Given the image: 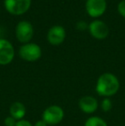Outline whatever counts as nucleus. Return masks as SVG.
I'll return each instance as SVG.
<instances>
[{"label": "nucleus", "instance_id": "5", "mask_svg": "<svg viewBox=\"0 0 125 126\" xmlns=\"http://www.w3.org/2000/svg\"><path fill=\"white\" fill-rule=\"evenodd\" d=\"M15 35L17 40L23 44L29 43L33 36V28L30 22L22 21L16 25Z\"/></svg>", "mask_w": 125, "mask_h": 126}, {"label": "nucleus", "instance_id": "17", "mask_svg": "<svg viewBox=\"0 0 125 126\" xmlns=\"http://www.w3.org/2000/svg\"><path fill=\"white\" fill-rule=\"evenodd\" d=\"M15 126H33L28 120H26V119H22L20 121H17L16 125Z\"/></svg>", "mask_w": 125, "mask_h": 126}, {"label": "nucleus", "instance_id": "13", "mask_svg": "<svg viewBox=\"0 0 125 126\" xmlns=\"http://www.w3.org/2000/svg\"><path fill=\"white\" fill-rule=\"evenodd\" d=\"M99 106L101 107L102 111H104L105 112H108L112 108V101L110 98H104L101 100Z\"/></svg>", "mask_w": 125, "mask_h": 126}, {"label": "nucleus", "instance_id": "3", "mask_svg": "<svg viewBox=\"0 0 125 126\" xmlns=\"http://www.w3.org/2000/svg\"><path fill=\"white\" fill-rule=\"evenodd\" d=\"M42 55L41 48L35 43L23 44L19 49V56L27 62H35L40 58Z\"/></svg>", "mask_w": 125, "mask_h": 126}, {"label": "nucleus", "instance_id": "10", "mask_svg": "<svg viewBox=\"0 0 125 126\" xmlns=\"http://www.w3.org/2000/svg\"><path fill=\"white\" fill-rule=\"evenodd\" d=\"M66 37V32L62 26L56 25L49 29L47 33V40L52 46H58L62 44Z\"/></svg>", "mask_w": 125, "mask_h": 126}, {"label": "nucleus", "instance_id": "2", "mask_svg": "<svg viewBox=\"0 0 125 126\" xmlns=\"http://www.w3.org/2000/svg\"><path fill=\"white\" fill-rule=\"evenodd\" d=\"M64 118V111L60 106L52 105L44 110L42 113V119L49 126L60 124Z\"/></svg>", "mask_w": 125, "mask_h": 126}, {"label": "nucleus", "instance_id": "4", "mask_svg": "<svg viewBox=\"0 0 125 126\" xmlns=\"http://www.w3.org/2000/svg\"><path fill=\"white\" fill-rule=\"evenodd\" d=\"M31 6V0H4V7L11 15L25 14Z\"/></svg>", "mask_w": 125, "mask_h": 126}, {"label": "nucleus", "instance_id": "12", "mask_svg": "<svg viewBox=\"0 0 125 126\" xmlns=\"http://www.w3.org/2000/svg\"><path fill=\"white\" fill-rule=\"evenodd\" d=\"M84 126H108V125L100 117L92 116L86 120Z\"/></svg>", "mask_w": 125, "mask_h": 126}, {"label": "nucleus", "instance_id": "14", "mask_svg": "<svg viewBox=\"0 0 125 126\" xmlns=\"http://www.w3.org/2000/svg\"><path fill=\"white\" fill-rule=\"evenodd\" d=\"M17 121L11 116H8L4 119V125L5 126H15L16 125Z\"/></svg>", "mask_w": 125, "mask_h": 126}, {"label": "nucleus", "instance_id": "1", "mask_svg": "<svg viewBox=\"0 0 125 126\" xmlns=\"http://www.w3.org/2000/svg\"><path fill=\"white\" fill-rule=\"evenodd\" d=\"M120 82L118 78L112 73H104L99 76L96 82V93L104 98H110L118 92Z\"/></svg>", "mask_w": 125, "mask_h": 126}, {"label": "nucleus", "instance_id": "9", "mask_svg": "<svg viewBox=\"0 0 125 126\" xmlns=\"http://www.w3.org/2000/svg\"><path fill=\"white\" fill-rule=\"evenodd\" d=\"M79 108L86 114H93L98 108V101L92 95H85L79 100Z\"/></svg>", "mask_w": 125, "mask_h": 126}, {"label": "nucleus", "instance_id": "8", "mask_svg": "<svg viewBox=\"0 0 125 126\" xmlns=\"http://www.w3.org/2000/svg\"><path fill=\"white\" fill-rule=\"evenodd\" d=\"M90 34L97 40H104L109 34V28L104 22L95 20L88 25Z\"/></svg>", "mask_w": 125, "mask_h": 126}, {"label": "nucleus", "instance_id": "16", "mask_svg": "<svg viewBox=\"0 0 125 126\" xmlns=\"http://www.w3.org/2000/svg\"><path fill=\"white\" fill-rule=\"evenodd\" d=\"M75 28H76L78 30H81V31H82V30H86L87 28H88V24H87L86 22H83V21H80V22H78L76 23V25H75Z\"/></svg>", "mask_w": 125, "mask_h": 126}, {"label": "nucleus", "instance_id": "11", "mask_svg": "<svg viewBox=\"0 0 125 126\" xmlns=\"http://www.w3.org/2000/svg\"><path fill=\"white\" fill-rule=\"evenodd\" d=\"M26 106L24 104L20 101H15L11 104L10 107V116L15 118L16 121H20L24 119V117L26 116Z\"/></svg>", "mask_w": 125, "mask_h": 126}, {"label": "nucleus", "instance_id": "15", "mask_svg": "<svg viewBox=\"0 0 125 126\" xmlns=\"http://www.w3.org/2000/svg\"><path fill=\"white\" fill-rule=\"evenodd\" d=\"M117 10H118L119 14L125 18V0H123V1H121L118 3V5H117Z\"/></svg>", "mask_w": 125, "mask_h": 126}, {"label": "nucleus", "instance_id": "18", "mask_svg": "<svg viewBox=\"0 0 125 126\" xmlns=\"http://www.w3.org/2000/svg\"><path fill=\"white\" fill-rule=\"evenodd\" d=\"M33 125V126H49L45 121H44L43 119H42V118H41V119H40V120H38V121H37L36 123H35L34 125Z\"/></svg>", "mask_w": 125, "mask_h": 126}, {"label": "nucleus", "instance_id": "6", "mask_svg": "<svg viewBox=\"0 0 125 126\" xmlns=\"http://www.w3.org/2000/svg\"><path fill=\"white\" fill-rule=\"evenodd\" d=\"M15 57V50L10 41L0 39V65L10 63Z\"/></svg>", "mask_w": 125, "mask_h": 126}, {"label": "nucleus", "instance_id": "7", "mask_svg": "<svg viewBox=\"0 0 125 126\" xmlns=\"http://www.w3.org/2000/svg\"><path fill=\"white\" fill-rule=\"evenodd\" d=\"M86 10L91 17L97 18L105 13L106 10V1L105 0H87Z\"/></svg>", "mask_w": 125, "mask_h": 126}]
</instances>
